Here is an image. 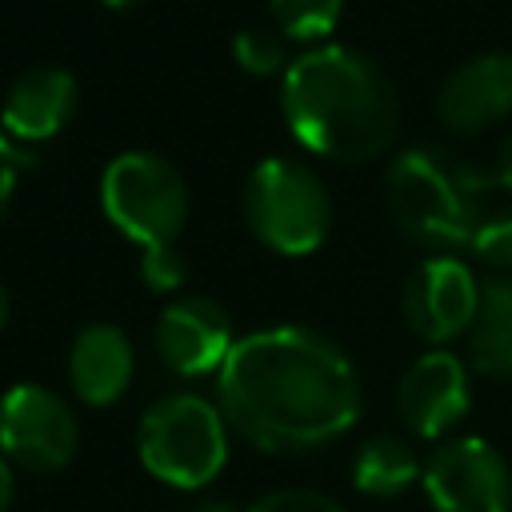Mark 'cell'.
<instances>
[{"label": "cell", "mask_w": 512, "mask_h": 512, "mask_svg": "<svg viewBox=\"0 0 512 512\" xmlns=\"http://www.w3.org/2000/svg\"><path fill=\"white\" fill-rule=\"evenodd\" d=\"M132 368H136L132 340L124 328L108 320L84 324L68 348V384L92 408L116 404L132 384Z\"/></svg>", "instance_id": "14"}, {"label": "cell", "mask_w": 512, "mask_h": 512, "mask_svg": "<svg viewBox=\"0 0 512 512\" xmlns=\"http://www.w3.org/2000/svg\"><path fill=\"white\" fill-rule=\"evenodd\" d=\"M480 308V280L456 256H428L404 284V320L428 344L464 336Z\"/></svg>", "instance_id": "9"}, {"label": "cell", "mask_w": 512, "mask_h": 512, "mask_svg": "<svg viewBox=\"0 0 512 512\" xmlns=\"http://www.w3.org/2000/svg\"><path fill=\"white\" fill-rule=\"evenodd\" d=\"M80 448L76 412L44 384H12L0 396V452L28 472H60Z\"/></svg>", "instance_id": "7"}, {"label": "cell", "mask_w": 512, "mask_h": 512, "mask_svg": "<svg viewBox=\"0 0 512 512\" xmlns=\"http://www.w3.org/2000/svg\"><path fill=\"white\" fill-rule=\"evenodd\" d=\"M12 496H16V476H12V460H8L4 452H0V512H8Z\"/></svg>", "instance_id": "23"}, {"label": "cell", "mask_w": 512, "mask_h": 512, "mask_svg": "<svg viewBox=\"0 0 512 512\" xmlns=\"http://www.w3.org/2000/svg\"><path fill=\"white\" fill-rule=\"evenodd\" d=\"M216 392L228 428L264 452H312L360 420L356 364L332 336L304 324L240 336Z\"/></svg>", "instance_id": "1"}, {"label": "cell", "mask_w": 512, "mask_h": 512, "mask_svg": "<svg viewBox=\"0 0 512 512\" xmlns=\"http://www.w3.org/2000/svg\"><path fill=\"white\" fill-rule=\"evenodd\" d=\"M468 404H472L468 368L448 348H432L416 356L396 384V412L404 428L424 440L448 436L468 416Z\"/></svg>", "instance_id": "10"}, {"label": "cell", "mask_w": 512, "mask_h": 512, "mask_svg": "<svg viewBox=\"0 0 512 512\" xmlns=\"http://www.w3.org/2000/svg\"><path fill=\"white\" fill-rule=\"evenodd\" d=\"M232 348V320L208 296H180L156 320V352L176 376L220 372Z\"/></svg>", "instance_id": "11"}, {"label": "cell", "mask_w": 512, "mask_h": 512, "mask_svg": "<svg viewBox=\"0 0 512 512\" xmlns=\"http://www.w3.org/2000/svg\"><path fill=\"white\" fill-rule=\"evenodd\" d=\"M28 164H32L28 148H24V144H16L8 132H0V220H4L8 204H12V192H16L20 172H24Z\"/></svg>", "instance_id": "22"}, {"label": "cell", "mask_w": 512, "mask_h": 512, "mask_svg": "<svg viewBox=\"0 0 512 512\" xmlns=\"http://www.w3.org/2000/svg\"><path fill=\"white\" fill-rule=\"evenodd\" d=\"M136 452L156 480L200 492L220 476L228 460V420L212 400L196 392L160 396L140 416Z\"/></svg>", "instance_id": "4"}, {"label": "cell", "mask_w": 512, "mask_h": 512, "mask_svg": "<svg viewBox=\"0 0 512 512\" xmlns=\"http://www.w3.org/2000/svg\"><path fill=\"white\" fill-rule=\"evenodd\" d=\"M100 208L140 248L176 244L188 220V184L160 152H120L100 176Z\"/></svg>", "instance_id": "6"}, {"label": "cell", "mask_w": 512, "mask_h": 512, "mask_svg": "<svg viewBox=\"0 0 512 512\" xmlns=\"http://www.w3.org/2000/svg\"><path fill=\"white\" fill-rule=\"evenodd\" d=\"M184 512H232L228 504H220V500H196L192 508H184Z\"/></svg>", "instance_id": "25"}, {"label": "cell", "mask_w": 512, "mask_h": 512, "mask_svg": "<svg viewBox=\"0 0 512 512\" xmlns=\"http://www.w3.org/2000/svg\"><path fill=\"white\" fill-rule=\"evenodd\" d=\"M424 496L432 512H512L508 460L480 436H452L424 460Z\"/></svg>", "instance_id": "8"}, {"label": "cell", "mask_w": 512, "mask_h": 512, "mask_svg": "<svg viewBox=\"0 0 512 512\" xmlns=\"http://www.w3.org/2000/svg\"><path fill=\"white\" fill-rule=\"evenodd\" d=\"M8 324V292H4V284H0V328Z\"/></svg>", "instance_id": "26"}, {"label": "cell", "mask_w": 512, "mask_h": 512, "mask_svg": "<svg viewBox=\"0 0 512 512\" xmlns=\"http://www.w3.org/2000/svg\"><path fill=\"white\" fill-rule=\"evenodd\" d=\"M140 276H144V284L152 292H176L188 280V260H184V252L176 244H156V248H144Z\"/></svg>", "instance_id": "19"}, {"label": "cell", "mask_w": 512, "mask_h": 512, "mask_svg": "<svg viewBox=\"0 0 512 512\" xmlns=\"http://www.w3.org/2000/svg\"><path fill=\"white\" fill-rule=\"evenodd\" d=\"M416 480H424V460H416L408 440H400V436H372L368 444H360L356 464H352L356 492L376 496V500H392L404 488H412Z\"/></svg>", "instance_id": "16"}, {"label": "cell", "mask_w": 512, "mask_h": 512, "mask_svg": "<svg viewBox=\"0 0 512 512\" xmlns=\"http://www.w3.org/2000/svg\"><path fill=\"white\" fill-rule=\"evenodd\" d=\"M232 56L244 72L252 76H272V72H288V52H284V32L272 28H240L232 40Z\"/></svg>", "instance_id": "18"}, {"label": "cell", "mask_w": 512, "mask_h": 512, "mask_svg": "<svg viewBox=\"0 0 512 512\" xmlns=\"http://www.w3.org/2000/svg\"><path fill=\"white\" fill-rule=\"evenodd\" d=\"M76 96L80 92H76L72 72L36 64L12 80L4 108H0V124L8 128V136L16 144L52 140L60 128H68V120L76 112Z\"/></svg>", "instance_id": "13"}, {"label": "cell", "mask_w": 512, "mask_h": 512, "mask_svg": "<svg viewBox=\"0 0 512 512\" xmlns=\"http://www.w3.org/2000/svg\"><path fill=\"white\" fill-rule=\"evenodd\" d=\"M484 264L508 272L512 268V208L508 212H488V220L480 224V232L468 244Z\"/></svg>", "instance_id": "20"}, {"label": "cell", "mask_w": 512, "mask_h": 512, "mask_svg": "<svg viewBox=\"0 0 512 512\" xmlns=\"http://www.w3.org/2000/svg\"><path fill=\"white\" fill-rule=\"evenodd\" d=\"M108 8H132V4H140V0H104Z\"/></svg>", "instance_id": "27"}, {"label": "cell", "mask_w": 512, "mask_h": 512, "mask_svg": "<svg viewBox=\"0 0 512 512\" xmlns=\"http://www.w3.org/2000/svg\"><path fill=\"white\" fill-rule=\"evenodd\" d=\"M496 176H500V184L512 192V132L504 136V144H500V152H496Z\"/></svg>", "instance_id": "24"}, {"label": "cell", "mask_w": 512, "mask_h": 512, "mask_svg": "<svg viewBox=\"0 0 512 512\" xmlns=\"http://www.w3.org/2000/svg\"><path fill=\"white\" fill-rule=\"evenodd\" d=\"M268 8L276 32L288 40H324L340 20L344 0H268Z\"/></svg>", "instance_id": "17"}, {"label": "cell", "mask_w": 512, "mask_h": 512, "mask_svg": "<svg viewBox=\"0 0 512 512\" xmlns=\"http://www.w3.org/2000/svg\"><path fill=\"white\" fill-rule=\"evenodd\" d=\"M468 364L480 376H512V280L480 284V308L468 328Z\"/></svg>", "instance_id": "15"}, {"label": "cell", "mask_w": 512, "mask_h": 512, "mask_svg": "<svg viewBox=\"0 0 512 512\" xmlns=\"http://www.w3.org/2000/svg\"><path fill=\"white\" fill-rule=\"evenodd\" d=\"M384 200L392 224L420 248H464L488 220L484 172L440 144H416L388 164Z\"/></svg>", "instance_id": "3"}, {"label": "cell", "mask_w": 512, "mask_h": 512, "mask_svg": "<svg viewBox=\"0 0 512 512\" xmlns=\"http://www.w3.org/2000/svg\"><path fill=\"white\" fill-rule=\"evenodd\" d=\"M244 220L264 248L308 256L328 240L332 196L304 160L268 156L244 180Z\"/></svg>", "instance_id": "5"}, {"label": "cell", "mask_w": 512, "mask_h": 512, "mask_svg": "<svg viewBox=\"0 0 512 512\" xmlns=\"http://www.w3.org/2000/svg\"><path fill=\"white\" fill-rule=\"evenodd\" d=\"M436 116L460 136H476L512 116V52H480L456 64L436 96Z\"/></svg>", "instance_id": "12"}, {"label": "cell", "mask_w": 512, "mask_h": 512, "mask_svg": "<svg viewBox=\"0 0 512 512\" xmlns=\"http://www.w3.org/2000/svg\"><path fill=\"white\" fill-rule=\"evenodd\" d=\"M248 512H348V508L316 488H276V492L260 496Z\"/></svg>", "instance_id": "21"}, {"label": "cell", "mask_w": 512, "mask_h": 512, "mask_svg": "<svg viewBox=\"0 0 512 512\" xmlns=\"http://www.w3.org/2000/svg\"><path fill=\"white\" fill-rule=\"evenodd\" d=\"M280 108L308 152L340 164L376 160L400 124V96L388 72L348 44L300 52L280 76Z\"/></svg>", "instance_id": "2"}]
</instances>
